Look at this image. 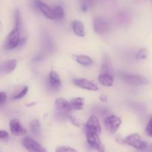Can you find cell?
<instances>
[{
	"label": "cell",
	"mask_w": 152,
	"mask_h": 152,
	"mask_svg": "<svg viewBox=\"0 0 152 152\" xmlns=\"http://www.w3.org/2000/svg\"><path fill=\"white\" fill-rule=\"evenodd\" d=\"M14 17V28L9 33L4 42V49L6 50H11L19 46H22L26 41V39L22 36V18L19 10H16Z\"/></svg>",
	"instance_id": "6da1fadb"
},
{
	"label": "cell",
	"mask_w": 152,
	"mask_h": 152,
	"mask_svg": "<svg viewBox=\"0 0 152 152\" xmlns=\"http://www.w3.org/2000/svg\"><path fill=\"white\" fill-rule=\"evenodd\" d=\"M125 144H127L137 150H144L147 148V144L142 140L140 135L137 133L128 135L125 138Z\"/></svg>",
	"instance_id": "7a4b0ae2"
},
{
	"label": "cell",
	"mask_w": 152,
	"mask_h": 152,
	"mask_svg": "<svg viewBox=\"0 0 152 152\" xmlns=\"http://www.w3.org/2000/svg\"><path fill=\"white\" fill-rule=\"evenodd\" d=\"M121 78L123 81L132 86H144L148 83V80L145 77L132 74H122Z\"/></svg>",
	"instance_id": "3957f363"
},
{
	"label": "cell",
	"mask_w": 152,
	"mask_h": 152,
	"mask_svg": "<svg viewBox=\"0 0 152 152\" xmlns=\"http://www.w3.org/2000/svg\"><path fill=\"white\" fill-rule=\"evenodd\" d=\"M85 133H86V137L88 144L92 148L96 150L98 152H105V147L101 142V140L99 137V135L92 133V132H85Z\"/></svg>",
	"instance_id": "277c9868"
},
{
	"label": "cell",
	"mask_w": 152,
	"mask_h": 152,
	"mask_svg": "<svg viewBox=\"0 0 152 152\" xmlns=\"http://www.w3.org/2000/svg\"><path fill=\"white\" fill-rule=\"evenodd\" d=\"M85 132H92L98 135L100 134L102 132V128H101L99 119L96 116L91 115L88 119L85 124Z\"/></svg>",
	"instance_id": "5b68a950"
},
{
	"label": "cell",
	"mask_w": 152,
	"mask_h": 152,
	"mask_svg": "<svg viewBox=\"0 0 152 152\" xmlns=\"http://www.w3.org/2000/svg\"><path fill=\"white\" fill-rule=\"evenodd\" d=\"M104 124L111 134H114L120 129L122 124V120L120 117L113 114L105 117L104 120Z\"/></svg>",
	"instance_id": "8992f818"
},
{
	"label": "cell",
	"mask_w": 152,
	"mask_h": 152,
	"mask_svg": "<svg viewBox=\"0 0 152 152\" xmlns=\"http://www.w3.org/2000/svg\"><path fill=\"white\" fill-rule=\"evenodd\" d=\"M55 106L58 114L62 117H65L68 115L71 110L70 102L63 97H59L55 100Z\"/></svg>",
	"instance_id": "52a82bcc"
},
{
	"label": "cell",
	"mask_w": 152,
	"mask_h": 152,
	"mask_svg": "<svg viewBox=\"0 0 152 152\" xmlns=\"http://www.w3.org/2000/svg\"><path fill=\"white\" fill-rule=\"evenodd\" d=\"M94 29L99 35L106 34L109 30V23L104 18L97 16L94 19Z\"/></svg>",
	"instance_id": "ba28073f"
},
{
	"label": "cell",
	"mask_w": 152,
	"mask_h": 152,
	"mask_svg": "<svg viewBox=\"0 0 152 152\" xmlns=\"http://www.w3.org/2000/svg\"><path fill=\"white\" fill-rule=\"evenodd\" d=\"M22 145L28 152H47L37 141L32 138L25 137L22 139Z\"/></svg>",
	"instance_id": "9c48e42d"
},
{
	"label": "cell",
	"mask_w": 152,
	"mask_h": 152,
	"mask_svg": "<svg viewBox=\"0 0 152 152\" xmlns=\"http://www.w3.org/2000/svg\"><path fill=\"white\" fill-rule=\"evenodd\" d=\"M34 5L46 18L49 19H56L53 7H50L40 0H34Z\"/></svg>",
	"instance_id": "30bf717a"
},
{
	"label": "cell",
	"mask_w": 152,
	"mask_h": 152,
	"mask_svg": "<svg viewBox=\"0 0 152 152\" xmlns=\"http://www.w3.org/2000/svg\"><path fill=\"white\" fill-rule=\"evenodd\" d=\"M74 84L77 86V87L80 88L82 89H85L87 91H96L99 89L97 85L95 84L93 82L90 81L88 80L83 78H76L73 80Z\"/></svg>",
	"instance_id": "8fae6325"
},
{
	"label": "cell",
	"mask_w": 152,
	"mask_h": 152,
	"mask_svg": "<svg viewBox=\"0 0 152 152\" xmlns=\"http://www.w3.org/2000/svg\"><path fill=\"white\" fill-rule=\"evenodd\" d=\"M9 126H10V132L15 136L21 137L24 136L27 134L26 129L22 126L19 120L17 119H13L10 120Z\"/></svg>",
	"instance_id": "7c38bea8"
},
{
	"label": "cell",
	"mask_w": 152,
	"mask_h": 152,
	"mask_svg": "<svg viewBox=\"0 0 152 152\" xmlns=\"http://www.w3.org/2000/svg\"><path fill=\"white\" fill-rule=\"evenodd\" d=\"M49 81L50 84L53 88L59 89L62 85V81L59 75L57 72L54 71H51L49 73Z\"/></svg>",
	"instance_id": "4fadbf2b"
},
{
	"label": "cell",
	"mask_w": 152,
	"mask_h": 152,
	"mask_svg": "<svg viewBox=\"0 0 152 152\" xmlns=\"http://www.w3.org/2000/svg\"><path fill=\"white\" fill-rule=\"evenodd\" d=\"M16 60L10 59L3 62L1 65V71L2 74H7L11 73L16 68Z\"/></svg>",
	"instance_id": "5bb4252c"
},
{
	"label": "cell",
	"mask_w": 152,
	"mask_h": 152,
	"mask_svg": "<svg viewBox=\"0 0 152 152\" xmlns=\"http://www.w3.org/2000/svg\"><path fill=\"white\" fill-rule=\"evenodd\" d=\"M98 81L103 86L111 87L114 85V77L111 74H102L101 73L98 77Z\"/></svg>",
	"instance_id": "9a60e30c"
},
{
	"label": "cell",
	"mask_w": 152,
	"mask_h": 152,
	"mask_svg": "<svg viewBox=\"0 0 152 152\" xmlns=\"http://www.w3.org/2000/svg\"><path fill=\"white\" fill-rule=\"evenodd\" d=\"M72 29L74 34L80 37H83L86 35L84 24L80 20H74L72 23Z\"/></svg>",
	"instance_id": "2e32d148"
},
{
	"label": "cell",
	"mask_w": 152,
	"mask_h": 152,
	"mask_svg": "<svg viewBox=\"0 0 152 152\" xmlns=\"http://www.w3.org/2000/svg\"><path fill=\"white\" fill-rule=\"evenodd\" d=\"M73 57H74V59L77 63L80 64L81 65L89 66V65H91L93 64V59L90 56H87V55L76 54L73 55Z\"/></svg>",
	"instance_id": "e0dca14e"
},
{
	"label": "cell",
	"mask_w": 152,
	"mask_h": 152,
	"mask_svg": "<svg viewBox=\"0 0 152 152\" xmlns=\"http://www.w3.org/2000/svg\"><path fill=\"white\" fill-rule=\"evenodd\" d=\"M101 71L102 74H109L112 75V65H111V60L106 54L103 56Z\"/></svg>",
	"instance_id": "ac0fdd59"
},
{
	"label": "cell",
	"mask_w": 152,
	"mask_h": 152,
	"mask_svg": "<svg viewBox=\"0 0 152 152\" xmlns=\"http://www.w3.org/2000/svg\"><path fill=\"white\" fill-rule=\"evenodd\" d=\"M70 105H71V110L80 111L84 108L85 99L82 97L73 98L70 101Z\"/></svg>",
	"instance_id": "d6986e66"
},
{
	"label": "cell",
	"mask_w": 152,
	"mask_h": 152,
	"mask_svg": "<svg viewBox=\"0 0 152 152\" xmlns=\"http://www.w3.org/2000/svg\"><path fill=\"white\" fill-rule=\"evenodd\" d=\"M30 129H31V132L34 134H39L40 133V130H41V125H40L39 121L37 119H34L30 123L29 125Z\"/></svg>",
	"instance_id": "ffe728a7"
},
{
	"label": "cell",
	"mask_w": 152,
	"mask_h": 152,
	"mask_svg": "<svg viewBox=\"0 0 152 152\" xmlns=\"http://www.w3.org/2000/svg\"><path fill=\"white\" fill-rule=\"evenodd\" d=\"M54 12L55 19L57 20H61L64 18V10L61 6L57 5L53 7Z\"/></svg>",
	"instance_id": "44dd1931"
},
{
	"label": "cell",
	"mask_w": 152,
	"mask_h": 152,
	"mask_svg": "<svg viewBox=\"0 0 152 152\" xmlns=\"http://www.w3.org/2000/svg\"><path fill=\"white\" fill-rule=\"evenodd\" d=\"M148 54V50L146 48H141L140 49L139 51L137 52L136 55V59L137 60H142V59H146Z\"/></svg>",
	"instance_id": "7402d4cb"
},
{
	"label": "cell",
	"mask_w": 152,
	"mask_h": 152,
	"mask_svg": "<svg viewBox=\"0 0 152 152\" xmlns=\"http://www.w3.org/2000/svg\"><path fill=\"white\" fill-rule=\"evenodd\" d=\"M28 86H25V87H24L23 88H22V90L19 92V93H17L16 94H15L14 96H13V98H12V99H15V100L22 99V98H23L24 96L27 94V93H28Z\"/></svg>",
	"instance_id": "603a6c76"
},
{
	"label": "cell",
	"mask_w": 152,
	"mask_h": 152,
	"mask_svg": "<svg viewBox=\"0 0 152 152\" xmlns=\"http://www.w3.org/2000/svg\"><path fill=\"white\" fill-rule=\"evenodd\" d=\"M56 152H78L76 149L69 146H65V145H60L56 148Z\"/></svg>",
	"instance_id": "cb8c5ba5"
},
{
	"label": "cell",
	"mask_w": 152,
	"mask_h": 152,
	"mask_svg": "<svg viewBox=\"0 0 152 152\" xmlns=\"http://www.w3.org/2000/svg\"><path fill=\"white\" fill-rule=\"evenodd\" d=\"M145 130H146V133L148 134V136L151 137H152V118L148 121Z\"/></svg>",
	"instance_id": "d4e9b609"
},
{
	"label": "cell",
	"mask_w": 152,
	"mask_h": 152,
	"mask_svg": "<svg viewBox=\"0 0 152 152\" xmlns=\"http://www.w3.org/2000/svg\"><path fill=\"white\" fill-rule=\"evenodd\" d=\"M7 100V95L4 92L1 91L0 93V105H2Z\"/></svg>",
	"instance_id": "484cf974"
},
{
	"label": "cell",
	"mask_w": 152,
	"mask_h": 152,
	"mask_svg": "<svg viewBox=\"0 0 152 152\" xmlns=\"http://www.w3.org/2000/svg\"><path fill=\"white\" fill-rule=\"evenodd\" d=\"M9 134L6 131L1 130L0 131V139L1 140H7L8 138Z\"/></svg>",
	"instance_id": "4316f807"
},
{
	"label": "cell",
	"mask_w": 152,
	"mask_h": 152,
	"mask_svg": "<svg viewBox=\"0 0 152 152\" xmlns=\"http://www.w3.org/2000/svg\"><path fill=\"white\" fill-rule=\"evenodd\" d=\"M69 118H70V120H71V123H72L74 126H80V123L77 120V119L75 118V117H74L73 116H69Z\"/></svg>",
	"instance_id": "83f0119b"
},
{
	"label": "cell",
	"mask_w": 152,
	"mask_h": 152,
	"mask_svg": "<svg viewBox=\"0 0 152 152\" xmlns=\"http://www.w3.org/2000/svg\"><path fill=\"white\" fill-rule=\"evenodd\" d=\"M99 99H100L102 102H105V101L107 100V97L105 96H104V95H101V96H99Z\"/></svg>",
	"instance_id": "f1b7e54d"
},
{
	"label": "cell",
	"mask_w": 152,
	"mask_h": 152,
	"mask_svg": "<svg viewBox=\"0 0 152 152\" xmlns=\"http://www.w3.org/2000/svg\"><path fill=\"white\" fill-rule=\"evenodd\" d=\"M87 5H86V4H83V5H82V10H83V11H86V10H87Z\"/></svg>",
	"instance_id": "f546056e"
},
{
	"label": "cell",
	"mask_w": 152,
	"mask_h": 152,
	"mask_svg": "<svg viewBox=\"0 0 152 152\" xmlns=\"http://www.w3.org/2000/svg\"><path fill=\"white\" fill-rule=\"evenodd\" d=\"M151 3H152V0H151Z\"/></svg>",
	"instance_id": "4dcf8cb0"
}]
</instances>
